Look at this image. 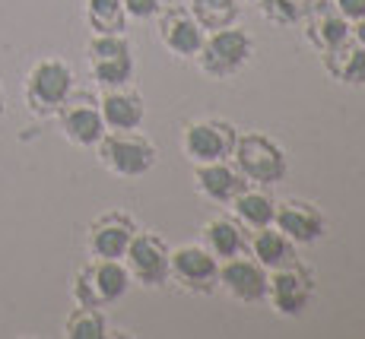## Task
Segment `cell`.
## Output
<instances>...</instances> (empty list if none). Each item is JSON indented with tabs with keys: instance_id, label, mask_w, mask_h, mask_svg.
<instances>
[{
	"instance_id": "cell-31",
	"label": "cell",
	"mask_w": 365,
	"mask_h": 339,
	"mask_svg": "<svg viewBox=\"0 0 365 339\" xmlns=\"http://www.w3.org/2000/svg\"><path fill=\"white\" fill-rule=\"evenodd\" d=\"M238 4H255V0H238Z\"/></svg>"
},
{
	"instance_id": "cell-17",
	"label": "cell",
	"mask_w": 365,
	"mask_h": 339,
	"mask_svg": "<svg viewBox=\"0 0 365 339\" xmlns=\"http://www.w3.org/2000/svg\"><path fill=\"white\" fill-rule=\"evenodd\" d=\"M99 111H102L105 130H140V127H143V118H146L143 98L128 86L102 89Z\"/></svg>"
},
{
	"instance_id": "cell-1",
	"label": "cell",
	"mask_w": 365,
	"mask_h": 339,
	"mask_svg": "<svg viewBox=\"0 0 365 339\" xmlns=\"http://www.w3.org/2000/svg\"><path fill=\"white\" fill-rule=\"evenodd\" d=\"M232 165L238 168V174L245 178V184H257V187H273L286 178L289 172V159L286 150L277 140L264 137V133H238L235 150H232Z\"/></svg>"
},
{
	"instance_id": "cell-28",
	"label": "cell",
	"mask_w": 365,
	"mask_h": 339,
	"mask_svg": "<svg viewBox=\"0 0 365 339\" xmlns=\"http://www.w3.org/2000/svg\"><path fill=\"white\" fill-rule=\"evenodd\" d=\"M331 4L349 19V23H359V19H365V0H331Z\"/></svg>"
},
{
	"instance_id": "cell-27",
	"label": "cell",
	"mask_w": 365,
	"mask_h": 339,
	"mask_svg": "<svg viewBox=\"0 0 365 339\" xmlns=\"http://www.w3.org/2000/svg\"><path fill=\"white\" fill-rule=\"evenodd\" d=\"M124 4V13H128V19H156V13L165 6V0H121Z\"/></svg>"
},
{
	"instance_id": "cell-5",
	"label": "cell",
	"mask_w": 365,
	"mask_h": 339,
	"mask_svg": "<svg viewBox=\"0 0 365 339\" xmlns=\"http://www.w3.org/2000/svg\"><path fill=\"white\" fill-rule=\"evenodd\" d=\"M251 54H255V38L245 29H235L232 23L203 35V45L194 61H197L200 73L213 76V80H226L251 61Z\"/></svg>"
},
{
	"instance_id": "cell-11",
	"label": "cell",
	"mask_w": 365,
	"mask_h": 339,
	"mask_svg": "<svg viewBox=\"0 0 365 339\" xmlns=\"http://www.w3.org/2000/svg\"><path fill=\"white\" fill-rule=\"evenodd\" d=\"M156 35L168 54H175L178 61H194L207 29L194 19L187 6H163L156 13Z\"/></svg>"
},
{
	"instance_id": "cell-16",
	"label": "cell",
	"mask_w": 365,
	"mask_h": 339,
	"mask_svg": "<svg viewBox=\"0 0 365 339\" xmlns=\"http://www.w3.org/2000/svg\"><path fill=\"white\" fill-rule=\"evenodd\" d=\"M273 225H277V229L299 247L321 241V238H324V229H327L321 209L314 207V203H308V200H296V197H292V200L277 203Z\"/></svg>"
},
{
	"instance_id": "cell-10",
	"label": "cell",
	"mask_w": 365,
	"mask_h": 339,
	"mask_svg": "<svg viewBox=\"0 0 365 339\" xmlns=\"http://www.w3.org/2000/svg\"><path fill=\"white\" fill-rule=\"evenodd\" d=\"M130 279L146 288H159L168 282V244L153 231H140L130 238L128 254H124Z\"/></svg>"
},
{
	"instance_id": "cell-12",
	"label": "cell",
	"mask_w": 365,
	"mask_h": 339,
	"mask_svg": "<svg viewBox=\"0 0 365 339\" xmlns=\"http://www.w3.org/2000/svg\"><path fill=\"white\" fill-rule=\"evenodd\" d=\"M61 133L70 140L73 146L80 150H93L96 143L105 137V121H102V111H99V98L93 95H70L64 105H61L58 115Z\"/></svg>"
},
{
	"instance_id": "cell-14",
	"label": "cell",
	"mask_w": 365,
	"mask_h": 339,
	"mask_svg": "<svg viewBox=\"0 0 365 339\" xmlns=\"http://www.w3.org/2000/svg\"><path fill=\"white\" fill-rule=\"evenodd\" d=\"M220 288L235 301H245V305H255V301H264L267 295V270L257 264L255 257H245V254H235L229 260H220Z\"/></svg>"
},
{
	"instance_id": "cell-23",
	"label": "cell",
	"mask_w": 365,
	"mask_h": 339,
	"mask_svg": "<svg viewBox=\"0 0 365 339\" xmlns=\"http://www.w3.org/2000/svg\"><path fill=\"white\" fill-rule=\"evenodd\" d=\"M83 16H86L93 35H121L128 29V13H124L121 0H86Z\"/></svg>"
},
{
	"instance_id": "cell-29",
	"label": "cell",
	"mask_w": 365,
	"mask_h": 339,
	"mask_svg": "<svg viewBox=\"0 0 365 339\" xmlns=\"http://www.w3.org/2000/svg\"><path fill=\"white\" fill-rule=\"evenodd\" d=\"M353 38L359 41V45H365V19H359V23H353Z\"/></svg>"
},
{
	"instance_id": "cell-4",
	"label": "cell",
	"mask_w": 365,
	"mask_h": 339,
	"mask_svg": "<svg viewBox=\"0 0 365 339\" xmlns=\"http://www.w3.org/2000/svg\"><path fill=\"white\" fill-rule=\"evenodd\" d=\"M96 152L102 165L118 178H143L159 159L153 140L137 130H108L96 143Z\"/></svg>"
},
{
	"instance_id": "cell-13",
	"label": "cell",
	"mask_w": 365,
	"mask_h": 339,
	"mask_svg": "<svg viewBox=\"0 0 365 339\" xmlns=\"http://www.w3.org/2000/svg\"><path fill=\"white\" fill-rule=\"evenodd\" d=\"M133 235H137V222H133L128 213H121V209H111V213H102L89 225L86 251H89V257L124 260Z\"/></svg>"
},
{
	"instance_id": "cell-25",
	"label": "cell",
	"mask_w": 365,
	"mask_h": 339,
	"mask_svg": "<svg viewBox=\"0 0 365 339\" xmlns=\"http://www.w3.org/2000/svg\"><path fill=\"white\" fill-rule=\"evenodd\" d=\"M238 6H242L238 0H187V10L207 32L232 26L238 19Z\"/></svg>"
},
{
	"instance_id": "cell-8",
	"label": "cell",
	"mask_w": 365,
	"mask_h": 339,
	"mask_svg": "<svg viewBox=\"0 0 365 339\" xmlns=\"http://www.w3.org/2000/svg\"><path fill=\"white\" fill-rule=\"evenodd\" d=\"M168 279L191 295L220 288V260L203 244H178L168 251Z\"/></svg>"
},
{
	"instance_id": "cell-21",
	"label": "cell",
	"mask_w": 365,
	"mask_h": 339,
	"mask_svg": "<svg viewBox=\"0 0 365 339\" xmlns=\"http://www.w3.org/2000/svg\"><path fill=\"white\" fill-rule=\"evenodd\" d=\"M321 61H324V70L334 80L346 83V86H365V45H359L356 38L321 54Z\"/></svg>"
},
{
	"instance_id": "cell-15",
	"label": "cell",
	"mask_w": 365,
	"mask_h": 339,
	"mask_svg": "<svg viewBox=\"0 0 365 339\" xmlns=\"http://www.w3.org/2000/svg\"><path fill=\"white\" fill-rule=\"evenodd\" d=\"M302 23H305V38L312 41V48L318 54L334 51L343 41L353 38V23L336 10L331 0H314Z\"/></svg>"
},
{
	"instance_id": "cell-19",
	"label": "cell",
	"mask_w": 365,
	"mask_h": 339,
	"mask_svg": "<svg viewBox=\"0 0 365 339\" xmlns=\"http://www.w3.org/2000/svg\"><path fill=\"white\" fill-rule=\"evenodd\" d=\"M232 216H235V222L248 231L267 229V225H273V216H277V200H273L264 187L245 184L232 197Z\"/></svg>"
},
{
	"instance_id": "cell-22",
	"label": "cell",
	"mask_w": 365,
	"mask_h": 339,
	"mask_svg": "<svg viewBox=\"0 0 365 339\" xmlns=\"http://www.w3.org/2000/svg\"><path fill=\"white\" fill-rule=\"evenodd\" d=\"M292 251H296V244H292L277 225H267V229L251 231V238H248V254L264 266L267 273L277 270V266H283V264H289Z\"/></svg>"
},
{
	"instance_id": "cell-20",
	"label": "cell",
	"mask_w": 365,
	"mask_h": 339,
	"mask_svg": "<svg viewBox=\"0 0 365 339\" xmlns=\"http://www.w3.org/2000/svg\"><path fill=\"white\" fill-rule=\"evenodd\" d=\"M200 238H203V247H207L216 260H229V257H235V254L248 251V235H245V229L235 219H226V216L210 219L200 229Z\"/></svg>"
},
{
	"instance_id": "cell-26",
	"label": "cell",
	"mask_w": 365,
	"mask_h": 339,
	"mask_svg": "<svg viewBox=\"0 0 365 339\" xmlns=\"http://www.w3.org/2000/svg\"><path fill=\"white\" fill-rule=\"evenodd\" d=\"M264 19H270L273 26H296L305 19V13L312 10L314 0H255Z\"/></svg>"
},
{
	"instance_id": "cell-24",
	"label": "cell",
	"mask_w": 365,
	"mask_h": 339,
	"mask_svg": "<svg viewBox=\"0 0 365 339\" xmlns=\"http://www.w3.org/2000/svg\"><path fill=\"white\" fill-rule=\"evenodd\" d=\"M64 336L67 339H105L108 336V323H105L102 308L76 305L64 320Z\"/></svg>"
},
{
	"instance_id": "cell-30",
	"label": "cell",
	"mask_w": 365,
	"mask_h": 339,
	"mask_svg": "<svg viewBox=\"0 0 365 339\" xmlns=\"http://www.w3.org/2000/svg\"><path fill=\"white\" fill-rule=\"evenodd\" d=\"M4 108H6V102H4V89H0V115H4Z\"/></svg>"
},
{
	"instance_id": "cell-18",
	"label": "cell",
	"mask_w": 365,
	"mask_h": 339,
	"mask_svg": "<svg viewBox=\"0 0 365 339\" xmlns=\"http://www.w3.org/2000/svg\"><path fill=\"white\" fill-rule=\"evenodd\" d=\"M194 187L203 200L210 203H232V197L245 187V178L238 174V168L229 159L222 162H203L194 165Z\"/></svg>"
},
{
	"instance_id": "cell-6",
	"label": "cell",
	"mask_w": 365,
	"mask_h": 339,
	"mask_svg": "<svg viewBox=\"0 0 365 339\" xmlns=\"http://www.w3.org/2000/svg\"><path fill=\"white\" fill-rule=\"evenodd\" d=\"M89 73L102 89L130 86L133 80V48L121 35H93L86 45Z\"/></svg>"
},
{
	"instance_id": "cell-2",
	"label": "cell",
	"mask_w": 365,
	"mask_h": 339,
	"mask_svg": "<svg viewBox=\"0 0 365 339\" xmlns=\"http://www.w3.org/2000/svg\"><path fill=\"white\" fill-rule=\"evenodd\" d=\"M73 95V67L61 58H41L26 73L23 98L35 118H54Z\"/></svg>"
},
{
	"instance_id": "cell-3",
	"label": "cell",
	"mask_w": 365,
	"mask_h": 339,
	"mask_svg": "<svg viewBox=\"0 0 365 339\" xmlns=\"http://www.w3.org/2000/svg\"><path fill=\"white\" fill-rule=\"evenodd\" d=\"M130 273L124 266V260H102L93 257L83 270H76L70 295L76 305L86 308H108L115 301H121L130 288Z\"/></svg>"
},
{
	"instance_id": "cell-7",
	"label": "cell",
	"mask_w": 365,
	"mask_h": 339,
	"mask_svg": "<svg viewBox=\"0 0 365 339\" xmlns=\"http://www.w3.org/2000/svg\"><path fill=\"white\" fill-rule=\"evenodd\" d=\"M312 295H314V276L296 257H292L289 264L267 273L264 301H270V308L277 311L279 317H299L302 311L312 305Z\"/></svg>"
},
{
	"instance_id": "cell-9",
	"label": "cell",
	"mask_w": 365,
	"mask_h": 339,
	"mask_svg": "<svg viewBox=\"0 0 365 339\" xmlns=\"http://www.w3.org/2000/svg\"><path fill=\"white\" fill-rule=\"evenodd\" d=\"M238 130L226 118H197L185 127L181 133V150H185L191 165H203V162H222L235 150Z\"/></svg>"
}]
</instances>
